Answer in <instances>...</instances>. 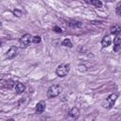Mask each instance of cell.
I'll list each match as a JSON object with an SVG mask.
<instances>
[{
  "label": "cell",
  "mask_w": 121,
  "mask_h": 121,
  "mask_svg": "<svg viewBox=\"0 0 121 121\" xmlns=\"http://www.w3.org/2000/svg\"><path fill=\"white\" fill-rule=\"evenodd\" d=\"M61 92V87L60 85H57V84H54L52 86H50L47 90V93H46V95L48 98H53V97H56L58 96Z\"/></svg>",
  "instance_id": "obj_1"
},
{
  "label": "cell",
  "mask_w": 121,
  "mask_h": 121,
  "mask_svg": "<svg viewBox=\"0 0 121 121\" xmlns=\"http://www.w3.org/2000/svg\"><path fill=\"white\" fill-rule=\"evenodd\" d=\"M70 71V65L69 64H66V63H62L60 65H59L56 69V74L58 77H65Z\"/></svg>",
  "instance_id": "obj_2"
},
{
  "label": "cell",
  "mask_w": 121,
  "mask_h": 121,
  "mask_svg": "<svg viewBox=\"0 0 121 121\" xmlns=\"http://www.w3.org/2000/svg\"><path fill=\"white\" fill-rule=\"evenodd\" d=\"M117 95L116 94H112L111 95H109V97L106 99V101H105V104H104V107L105 108H112L113 105H114V103H115V101H116V99H117Z\"/></svg>",
  "instance_id": "obj_3"
},
{
  "label": "cell",
  "mask_w": 121,
  "mask_h": 121,
  "mask_svg": "<svg viewBox=\"0 0 121 121\" xmlns=\"http://www.w3.org/2000/svg\"><path fill=\"white\" fill-rule=\"evenodd\" d=\"M32 42V36L30 34H25L20 38V43L22 47H26Z\"/></svg>",
  "instance_id": "obj_4"
},
{
  "label": "cell",
  "mask_w": 121,
  "mask_h": 121,
  "mask_svg": "<svg viewBox=\"0 0 121 121\" xmlns=\"http://www.w3.org/2000/svg\"><path fill=\"white\" fill-rule=\"evenodd\" d=\"M79 110L78 109V108H72L69 112H68V113H67V118L68 119H71V120H76V119H78V117H79Z\"/></svg>",
  "instance_id": "obj_5"
},
{
  "label": "cell",
  "mask_w": 121,
  "mask_h": 121,
  "mask_svg": "<svg viewBox=\"0 0 121 121\" xmlns=\"http://www.w3.org/2000/svg\"><path fill=\"white\" fill-rule=\"evenodd\" d=\"M17 53H18V47H16V46H11V47L7 51L6 57H7V59H9V60H12L13 58L16 57Z\"/></svg>",
  "instance_id": "obj_6"
},
{
  "label": "cell",
  "mask_w": 121,
  "mask_h": 121,
  "mask_svg": "<svg viewBox=\"0 0 121 121\" xmlns=\"http://www.w3.org/2000/svg\"><path fill=\"white\" fill-rule=\"evenodd\" d=\"M45 110V103L43 101H40L37 105H36V109H35V112L37 114H41L44 112Z\"/></svg>",
  "instance_id": "obj_7"
},
{
  "label": "cell",
  "mask_w": 121,
  "mask_h": 121,
  "mask_svg": "<svg viewBox=\"0 0 121 121\" xmlns=\"http://www.w3.org/2000/svg\"><path fill=\"white\" fill-rule=\"evenodd\" d=\"M111 43H112V39H111L110 35L104 36L103 39H102V41H101V45H102V47H108Z\"/></svg>",
  "instance_id": "obj_8"
},
{
  "label": "cell",
  "mask_w": 121,
  "mask_h": 121,
  "mask_svg": "<svg viewBox=\"0 0 121 121\" xmlns=\"http://www.w3.org/2000/svg\"><path fill=\"white\" fill-rule=\"evenodd\" d=\"M83 1L90 5L95 6V8H102V6H103V4L100 0H83Z\"/></svg>",
  "instance_id": "obj_9"
},
{
  "label": "cell",
  "mask_w": 121,
  "mask_h": 121,
  "mask_svg": "<svg viewBox=\"0 0 121 121\" xmlns=\"http://www.w3.org/2000/svg\"><path fill=\"white\" fill-rule=\"evenodd\" d=\"M25 90H26V86H25L23 83L18 82V83L15 85V92H16L17 94L21 95V94H23V93L25 92Z\"/></svg>",
  "instance_id": "obj_10"
},
{
  "label": "cell",
  "mask_w": 121,
  "mask_h": 121,
  "mask_svg": "<svg viewBox=\"0 0 121 121\" xmlns=\"http://www.w3.org/2000/svg\"><path fill=\"white\" fill-rule=\"evenodd\" d=\"M110 30H111V33H112V34L116 35V34H119V33H120V31H121V27H120L119 25H113V26H111Z\"/></svg>",
  "instance_id": "obj_11"
},
{
  "label": "cell",
  "mask_w": 121,
  "mask_h": 121,
  "mask_svg": "<svg viewBox=\"0 0 121 121\" xmlns=\"http://www.w3.org/2000/svg\"><path fill=\"white\" fill-rule=\"evenodd\" d=\"M62 45L63 46H66V47H72L73 46V43L71 42L70 39H64L63 42H62Z\"/></svg>",
  "instance_id": "obj_12"
},
{
  "label": "cell",
  "mask_w": 121,
  "mask_h": 121,
  "mask_svg": "<svg viewBox=\"0 0 121 121\" xmlns=\"http://www.w3.org/2000/svg\"><path fill=\"white\" fill-rule=\"evenodd\" d=\"M13 14L16 16V17H21L22 15H23V12H22V10H20V9H13Z\"/></svg>",
  "instance_id": "obj_13"
},
{
  "label": "cell",
  "mask_w": 121,
  "mask_h": 121,
  "mask_svg": "<svg viewBox=\"0 0 121 121\" xmlns=\"http://www.w3.org/2000/svg\"><path fill=\"white\" fill-rule=\"evenodd\" d=\"M69 25H70V26H72V27H77V26H81V23L78 22V21H73V22L69 23Z\"/></svg>",
  "instance_id": "obj_14"
},
{
  "label": "cell",
  "mask_w": 121,
  "mask_h": 121,
  "mask_svg": "<svg viewBox=\"0 0 121 121\" xmlns=\"http://www.w3.org/2000/svg\"><path fill=\"white\" fill-rule=\"evenodd\" d=\"M120 40H121V38H120V33H119V34H116V35H115V38L113 39V43H114V44L120 43Z\"/></svg>",
  "instance_id": "obj_15"
},
{
  "label": "cell",
  "mask_w": 121,
  "mask_h": 121,
  "mask_svg": "<svg viewBox=\"0 0 121 121\" xmlns=\"http://www.w3.org/2000/svg\"><path fill=\"white\" fill-rule=\"evenodd\" d=\"M40 42H41V37L40 36H34V37H32V43H39Z\"/></svg>",
  "instance_id": "obj_16"
},
{
  "label": "cell",
  "mask_w": 121,
  "mask_h": 121,
  "mask_svg": "<svg viewBox=\"0 0 121 121\" xmlns=\"http://www.w3.org/2000/svg\"><path fill=\"white\" fill-rule=\"evenodd\" d=\"M120 7H121V3L119 2V3L117 4V6H116V9H115V12H116V15H118V16H119L120 14H121V11H120V9H121V8H120Z\"/></svg>",
  "instance_id": "obj_17"
},
{
  "label": "cell",
  "mask_w": 121,
  "mask_h": 121,
  "mask_svg": "<svg viewBox=\"0 0 121 121\" xmlns=\"http://www.w3.org/2000/svg\"><path fill=\"white\" fill-rule=\"evenodd\" d=\"M120 48H121L120 43H117V44H114L113 45V51L114 52H119L120 51Z\"/></svg>",
  "instance_id": "obj_18"
},
{
  "label": "cell",
  "mask_w": 121,
  "mask_h": 121,
  "mask_svg": "<svg viewBox=\"0 0 121 121\" xmlns=\"http://www.w3.org/2000/svg\"><path fill=\"white\" fill-rule=\"evenodd\" d=\"M53 30H54L55 32H58V33H61V32H62V29H61L60 26H55L53 27Z\"/></svg>",
  "instance_id": "obj_19"
},
{
  "label": "cell",
  "mask_w": 121,
  "mask_h": 121,
  "mask_svg": "<svg viewBox=\"0 0 121 121\" xmlns=\"http://www.w3.org/2000/svg\"><path fill=\"white\" fill-rule=\"evenodd\" d=\"M106 1H108V2H113L114 0H106Z\"/></svg>",
  "instance_id": "obj_20"
},
{
  "label": "cell",
  "mask_w": 121,
  "mask_h": 121,
  "mask_svg": "<svg viewBox=\"0 0 121 121\" xmlns=\"http://www.w3.org/2000/svg\"><path fill=\"white\" fill-rule=\"evenodd\" d=\"M0 27H1V23H0Z\"/></svg>",
  "instance_id": "obj_21"
}]
</instances>
